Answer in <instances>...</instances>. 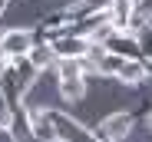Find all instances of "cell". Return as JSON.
Segmentation results:
<instances>
[{
	"label": "cell",
	"mask_w": 152,
	"mask_h": 142,
	"mask_svg": "<svg viewBox=\"0 0 152 142\" xmlns=\"http://www.w3.org/2000/svg\"><path fill=\"white\" fill-rule=\"evenodd\" d=\"M30 50H33V40L27 30H10L0 36V53L4 56H27Z\"/></svg>",
	"instance_id": "obj_1"
},
{
	"label": "cell",
	"mask_w": 152,
	"mask_h": 142,
	"mask_svg": "<svg viewBox=\"0 0 152 142\" xmlns=\"http://www.w3.org/2000/svg\"><path fill=\"white\" fill-rule=\"evenodd\" d=\"M129 129H132L129 112H116V116H109V119L99 126V135H106V139H122V135H129Z\"/></svg>",
	"instance_id": "obj_2"
},
{
	"label": "cell",
	"mask_w": 152,
	"mask_h": 142,
	"mask_svg": "<svg viewBox=\"0 0 152 142\" xmlns=\"http://www.w3.org/2000/svg\"><path fill=\"white\" fill-rule=\"evenodd\" d=\"M53 50L60 53V56H86V50H89V43L86 40H80V36H60L56 43H53Z\"/></svg>",
	"instance_id": "obj_3"
},
{
	"label": "cell",
	"mask_w": 152,
	"mask_h": 142,
	"mask_svg": "<svg viewBox=\"0 0 152 142\" xmlns=\"http://www.w3.org/2000/svg\"><path fill=\"white\" fill-rule=\"evenodd\" d=\"M30 119H33V135H40V139H60L53 119H50V112H33Z\"/></svg>",
	"instance_id": "obj_4"
},
{
	"label": "cell",
	"mask_w": 152,
	"mask_h": 142,
	"mask_svg": "<svg viewBox=\"0 0 152 142\" xmlns=\"http://www.w3.org/2000/svg\"><path fill=\"white\" fill-rule=\"evenodd\" d=\"M60 92H63V99H83V92H86V83L83 76H69V79H60Z\"/></svg>",
	"instance_id": "obj_5"
},
{
	"label": "cell",
	"mask_w": 152,
	"mask_h": 142,
	"mask_svg": "<svg viewBox=\"0 0 152 142\" xmlns=\"http://www.w3.org/2000/svg\"><path fill=\"white\" fill-rule=\"evenodd\" d=\"M132 0H113V13H109V20L116 23V27H126V20L132 17Z\"/></svg>",
	"instance_id": "obj_6"
},
{
	"label": "cell",
	"mask_w": 152,
	"mask_h": 142,
	"mask_svg": "<svg viewBox=\"0 0 152 142\" xmlns=\"http://www.w3.org/2000/svg\"><path fill=\"white\" fill-rule=\"evenodd\" d=\"M119 79H126V83L142 79V63H136V60H122V66H119Z\"/></svg>",
	"instance_id": "obj_7"
},
{
	"label": "cell",
	"mask_w": 152,
	"mask_h": 142,
	"mask_svg": "<svg viewBox=\"0 0 152 142\" xmlns=\"http://www.w3.org/2000/svg\"><path fill=\"white\" fill-rule=\"evenodd\" d=\"M119 66H122V56H106V53H103V60L96 63V69L106 73V76H119Z\"/></svg>",
	"instance_id": "obj_8"
},
{
	"label": "cell",
	"mask_w": 152,
	"mask_h": 142,
	"mask_svg": "<svg viewBox=\"0 0 152 142\" xmlns=\"http://www.w3.org/2000/svg\"><path fill=\"white\" fill-rule=\"evenodd\" d=\"M50 53H53L50 46H37V50H30V63L33 66H46L50 63Z\"/></svg>",
	"instance_id": "obj_9"
},
{
	"label": "cell",
	"mask_w": 152,
	"mask_h": 142,
	"mask_svg": "<svg viewBox=\"0 0 152 142\" xmlns=\"http://www.w3.org/2000/svg\"><path fill=\"white\" fill-rule=\"evenodd\" d=\"M139 46H142V53H152V27L139 33Z\"/></svg>",
	"instance_id": "obj_10"
},
{
	"label": "cell",
	"mask_w": 152,
	"mask_h": 142,
	"mask_svg": "<svg viewBox=\"0 0 152 142\" xmlns=\"http://www.w3.org/2000/svg\"><path fill=\"white\" fill-rule=\"evenodd\" d=\"M10 122V109H7V96L0 92V126H7Z\"/></svg>",
	"instance_id": "obj_11"
},
{
	"label": "cell",
	"mask_w": 152,
	"mask_h": 142,
	"mask_svg": "<svg viewBox=\"0 0 152 142\" xmlns=\"http://www.w3.org/2000/svg\"><path fill=\"white\" fill-rule=\"evenodd\" d=\"M149 129H152V116H149Z\"/></svg>",
	"instance_id": "obj_12"
}]
</instances>
